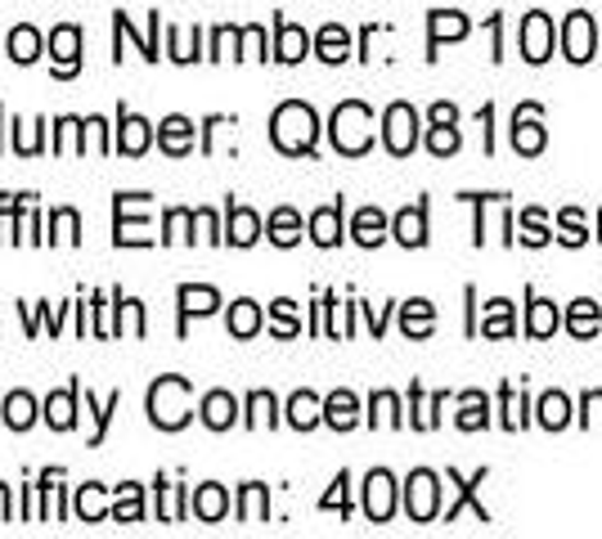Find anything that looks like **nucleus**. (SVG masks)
Here are the masks:
<instances>
[{
	"mask_svg": "<svg viewBox=\"0 0 602 539\" xmlns=\"http://www.w3.org/2000/svg\"><path fill=\"white\" fill-rule=\"evenodd\" d=\"M50 55H55V77H77V68H81V27L77 23H59L50 32Z\"/></svg>",
	"mask_w": 602,
	"mask_h": 539,
	"instance_id": "obj_9",
	"label": "nucleus"
},
{
	"mask_svg": "<svg viewBox=\"0 0 602 539\" xmlns=\"http://www.w3.org/2000/svg\"><path fill=\"white\" fill-rule=\"evenodd\" d=\"M158 144H162V154H171V158L194 154V122L180 117V113L162 117V122H158Z\"/></svg>",
	"mask_w": 602,
	"mask_h": 539,
	"instance_id": "obj_17",
	"label": "nucleus"
},
{
	"mask_svg": "<svg viewBox=\"0 0 602 539\" xmlns=\"http://www.w3.org/2000/svg\"><path fill=\"white\" fill-rule=\"evenodd\" d=\"M428 149H432L436 158L458 154V131H454V126H432V131H428Z\"/></svg>",
	"mask_w": 602,
	"mask_h": 539,
	"instance_id": "obj_53",
	"label": "nucleus"
},
{
	"mask_svg": "<svg viewBox=\"0 0 602 539\" xmlns=\"http://www.w3.org/2000/svg\"><path fill=\"white\" fill-rule=\"evenodd\" d=\"M526 418H522V396H518V391L513 386H503V427L508 431H518Z\"/></svg>",
	"mask_w": 602,
	"mask_h": 539,
	"instance_id": "obj_57",
	"label": "nucleus"
},
{
	"mask_svg": "<svg viewBox=\"0 0 602 539\" xmlns=\"http://www.w3.org/2000/svg\"><path fill=\"white\" fill-rule=\"evenodd\" d=\"M86 409L95 414V436H90V446H104V431H109V418L122 409V391H113V396L104 401V405H95V396L86 391Z\"/></svg>",
	"mask_w": 602,
	"mask_h": 539,
	"instance_id": "obj_47",
	"label": "nucleus"
},
{
	"mask_svg": "<svg viewBox=\"0 0 602 539\" xmlns=\"http://www.w3.org/2000/svg\"><path fill=\"white\" fill-rule=\"evenodd\" d=\"M598 225H602V216H598Z\"/></svg>",
	"mask_w": 602,
	"mask_h": 539,
	"instance_id": "obj_62",
	"label": "nucleus"
},
{
	"mask_svg": "<svg viewBox=\"0 0 602 539\" xmlns=\"http://www.w3.org/2000/svg\"><path fill=\"white\" fill-rule=\"evenodd\" d=\"M383 139H387V149L396 158L413 154V144H419V113H413L409 104H391L387 117H383Z\"/></svg>",
	"mask_w": 602,
	"mask_h": 539,
	"instance_id": "obj_6",
	"label": "nucleus"
},
{
	"mask_svg": "<svg viewBox=\"0 0 602 539\" xmlns=\"http://www.w3.org/2000/svg\"><path fill=\"white\" fill-rule=\"evenodd\" d=\"M306 55H310L306 27H297V23H288V19L274 23V59H280V64H302Z\"/></svg>",
	"mask_w": 602,
	"mask_h": 539,
	"instance_id": "obj_16",
	"label": "nucleus"
},
{
	"mask_svg": "<svg viewBox=\"0 0 602 539\" xmlns=\"http://www.w3.org/2000/svg\"><path fill=\"white\" fill-rule=\"evenodd\" d=\"M41 32L32 27V23H19L10 36H5V59H14V64H36L41 59Z\"/></svg>",
	"mask_w": 602,
	"mask_h": 539,
	"instance_id": "obj_23",
	"label": "nucleus"
},
{
	"mask_svg": "<svg viewBox=\"0 0 602 539\" xmlns=\"http://www.w3.org/2000/svg\"><path fill=\"white\" fill-rule=\"evenodd\" d=\"M558 225H563V243H567V248H580V243L589 238V234H584V216H580L576 207H567Z\"/></svg>",
	"mask_w": 602,
	"mask_h": 539,
	"instance_id": "obj_56",
	"label": "nucleus"
},
{
	"mask_svg": "<svg viewBox=\"0 0 602 539\" xmlns=\"http://www.w3.org/2000/svg\"><path fill=\"white\" fill-rule=\"evenodd\" d=\"M243 423H248V427H274V423H280L270 391H252V396H248V418H243Z\"/></svg>",
	"mask_w": 602,
	"mask_h": 539,
	"instance_id": "obj_49",
	"label": "nucleus"
},
{
	"mask_svg": "<svg viewBox=\"0 0 602 539\" xmlns=\"http://www.w3.org/2000/svg\"><path fill=\"white\" fill-rule=\"evenodd\" d=\"M463 36H468V19L458 10H436L428 19V59H436V50L445 41H463Z\"/></svg>",
	"mask_w": 602,
	"mask_h": 539,
	"instance_id": "obj_18",
	"label": "nucleus"
},
{
	"mask_svg": "<svg viewBox=\"0 0 602 539\" xmlns=\"http://www.w3.org/2000/svg\"><path fill=\"white\" fill-rule=\"evenodd\" d=\"M0 418H5L10 431H27L36 423V401L27 396V391H10V401H5V409H0Z\"/></svg>",
	"mask_w": 602,
	"mask_h": 539,
	"instance_id": "obj_33",
	"label": "nucleus"
},
{
	"mask_svg": "<svg viewBox=\"0 0 602 539\" xmlns=\"http://www.w3.org/2000/svg\"><path fill=\"white\" fill-rule=\"evenodd\" d=\"M270 315H274V337H297V333H302V324H297V302L280 297V302L270 306Z\"/></svg>",
	"mask_w": 602,
	"mask_h": 539,
	"instance_id": "obj_51",
	"label": "nucleus"
},
{
	"mask_svg": "<svg viewBox=\"0 0 602 539\" xmlns=\"http://www.w3.org/2000/svg\"><path fill=\"white\" fill-rule=\"evenodd\" d=\"M400 328H405V337H428V333L436 328V306L423 302V297L405 302V306H400Z\"/></svg>",
	"mask_w": 602,
	"mask_h": 539,
	"instance_id": "obj_27",
	"label": "nucleus"
},
{
	"mask_svg": "<svg viewBox=\"0 0 602 539\" xmlns=\"http://www.w3.org/2000/svg\"><path fill=\"white\" fill-rule=\"evenodd\" d=\"M167 55H171L175 64H194V59H207V55H198V36L190 41V32H184V27H167Z\"/></svg>",
	"mask_w": 602,
	"mask_h": 539,
	"instance_id": "obj_48",
	"label": "nucleus"
},
{
	"mask_svg": "<svg viewBox=\"0 0 602 539\" xmlns=\"http://www.w3.org/2000/svg\"><path fill=\"white\" fill-rule=\"evenodd\" d=\"M391 234H396V243H405V248H423V243H428V207L423 203L405 207L391 221Z\"/></svg>",
	"mask_w": 602,
	"mask_h": 539,
	"instance_id": "obj_20",
	"label": "nucleus"
},
{
	"mask_svg": "<svg viewBox=\"0 0 602 539\" xmlns=\"http://www.w3.org/2000/svg\"><path fill=\"white\" fill-rule=\"evenodd\" d=\"M347 485H351V476H347V472H338L333 490H329V495H323V499H319V508H323V513H329V508H338V513L347 517V513H351V499H347Z\"/></svg>",
	"mask_w": 602,
	"mask_h": 539,
	"instance_id": "obj_55",
	"label": "nucleus"
},
{
	"mask_svg": "<svg viewBox=\"0 0 602 539\" xmlns=\"http://www.w3.org/2000/svg\"><path fill=\"white\" fill-rule=\"evenodd\" d=\"M175 302H180V337H184V328H190L194 315H212L220 306V292L207 288V283H180Z\"/></svg>",
	"mask_w": 602,
	"mask_h": 539,
	"instance_id": "obj_11",
	"label": "nucleus"
},
{
	"mask_svg": "<svg viewBox=\"0 0 602 539\" xmlns=\"http://www.w3.org/2000/svg\"><path fill=\"white\" fill-rule=\"evenodd\" d=\"M490 423V401L481 396V391H463L458 401V427L463 431H481Z\"/></svg>",
	"mask_w": 602,
	"mask_h": 539,
	"instance_id": "obj_35",
	"label": "nucleus"
},
{
	"mask_svg": "<svg viewBox=\"0 0 602 539\" xmlns=\"http://www.w3.org/2000/svg\"><path fill=\"white\" fill-rule=\"evenodd\" d=\"M602 423V391H589V396H584V423Z\"/></svg>",
	"mask_w": 602,
	"mask_h": 539,
	"instance_id": "obj_59",
	"label": "nucleus"
},
{
	"mask_svg": "<svg viewBox=\"0 0 602 539\" xmlns=\"http://www.w3.org/2000/svg\"><path fill=\"white\" fill-rule=\"evenodd\" d=\"M391 513H396V476L387 468H374L364 476V517L391 521Z\"/></svg>",
	"mask_w": 602,
	"mask_h": 539,
	"instance_id": "obj_7",
	"label": "nucleus"
},
{
	"mask_svg": "<svg viewBox=\"0 0 602 539\" xmlns=\"http://www.w3.org/2000/svg\"><path fill=\"white\" fill-rule=\"evenodd\" d=\"M481 333H486V337H513V302H503V297H495V302L486 306Z\"/></svg>",
	"mask_w": 602,
	"mask_h": 539,
	"instance_id": "obj_44",
	"label": "nucleus"
},
{
	"mask_svg": "<svg viewBox=\"0 0 602 539\" xmlns=\"http://www.w3.org/2000/svg\"><path fill=\"white\" fill-rule=\"evenodd\" d=\"M190 401H194V386H190V378H180V373L158 378V382L149 386V423H154V427H162V431H180L184 423L194 418Z\"/></svg>",
	"mask_w": 602,
	"mask_h": 539,
	"instance_id": "obj_2",
	"label": "nucleus"
},
{
	"mask_svg": "<svg viewBox=\"0 0 602 539\" xmlns=\"http://www.w3.org/2000/svg\"><path fill=\"white\" fill-rule=\"evenodd\" d=\"M563 50H567L571 64H589V59H593V50H598V27H593V19H589L584 10H576V14L563 23Z\"/></svg>",
	"mask_w": 602,
	"mask_h": 539,
	"instance_id": "obj_8",
	"label": "nucleus"
},
{
	"mask_svg": "<svg viewBox=\"0 0 602 539\" xmlns=\"http://www.w3.org/2000/svg\"><path fill=\"white\" fill-rule=\"evenodd\" d=\"M270 139H274V149L288 154V158H302V154H315V139H319V117L310 104L302 100H288L274 109L270 117Z\"/></svg>",
	"mask_w": 602,
	"mask_h": 539,
	"instance_id": "obj_1",
	"label": "nucleus"
},
{
	"mask_svg": "<svg viewBox=\"0 0 602 539\" xmlns=\"http://www.w3.org/2000/svg\"><path fill=\"white\" fill-rule=\"evenodd\" d=\"M351 238L360 243V248H378V243L387 238V216L378 207H360L355 221H351Z\"/></svg>",
	"mask_w": 602,
	"mask_h": 539,
	"instance_id": "obj_24",
	"label": "nucleus"
},
{
	"mask_svg": "<svg viewBox=\"0 0 602 539\" xmlns=\"http://www.w3.org/2000/svg\"><path fill=\"white\" fill-rule=\"evenodd\" d=\"M265 234H270L274 248H293V243L302 238V216L293 207H274L270 221H265Z\"/></svg>",
	"mask_w": 602,
	"mask_h": 539,
	"instance_id": "obj_26",
	"label": "nucleus"
},
{
	"mask_svg": "<svg viewBox=\"0 0 602 539\" xmlns=\"http://www.w3.org/2000/svg\"><path fill=\"white\" fill-rule=\"evenodd\" d=\"M154 144V122H145V117H135V113H117V139H113V149L117 154H126V158H140L145 149Z\"/></svg>",
	"mask_w": 602,
	"mask_h": 539,
	"instance_id": "obj_10",
	"label": "nucleus"
},
{
	"mask_svg": "<svg viewBox=\"0 0 602 539\" xmlns=\"http://www.w3.org/2000/svg\"><path fill=\"white\" fill-rule=\"evenodd\" d=\"M450 481H454V485H458V499H454V504H450V508H445V521H454V517H458V508H463V504H473V508H477V521H490V513H486V508H481V504H477V485H481V481H486V468H481V472H477V476H473V481H463V476H458V472H450Z\"/></svg>",
	"mask_w": 602,
	"mask_h": 539,
	"instance_id": "obj_37",
	"label": "nucleus"
},
{
	"mask_svg": "<svg viewBox=\"0 0 602 539\" xmlns=\"http://www.w3.org/2000/svg\"><path fill=\"white\" fill-rule=\"evenodd\" d=\"M239 36H243V27H216L207 59H239Z\"/></svg>",
	"mask_w": 602,
	"mask_h": 539,
	"instance_id": "obj_50",
	"label": "nucleus"
},
{
	"mask_svg": "<svg viewBox=\"0 0 602 539\" xmlns=\"http://www.w3.org/2000/svg\"><path fill=\"white\" fill-rule=\"evenodd\" d=\"M86 135H90V122H77V117H59L55 122V154H86Z\"/></svg>",
	"mask_w": 602,
	"mask_h": 539,
	"instance_id": "obj_39",
	"label": "nucleus"
},
{
	"mask_svg": "<svg viewBox=\"0 0 602 539\" xmlns=\"http://www.w3.org/2000/svg\"><path fill=\"white\" fill-rule=\"evenodd\" d=\"M368 423H374V427H400V401H396V391H378V396L368 401Z\"/></svg>",
	"mask_w": 602,
	"mask_h": 539,
	"instance_id": "obj_46",
	"label": "nucleus"
},
{
	"mask_svg": "<svg viewBox=\"0 0 602 539\" xmlns=\"http://www.w3.org/2000/svg\"><path fill=\"white\" fill-rule=\"evenodd\" d=\"M154 485L162 490V508H158V517H162V521H184V513H190V495H184V485H167L162 476H158Z\"/></svg>",
	"mask_w": 602,
	"mask_h": 539,
	"instance_id": "obj_45",
	"label": "nucleus"
},
{
	"mask_svg": "<svg viewBox=\"0 0 602 539\" xmlns=\"http://www.w3.org/2000/svg\"><path fill=\"white\" fill-rule=\"evenodd\" d=\"M522 243H531V248H544L548 243V229H544V212H522Z\"/></svg>",
	"mask_w": 602,
	"mask_h": 539,
	"instance_id": "obj_54",
	"label": "nucleus"
},
{
	"mask_svg": "<svg viewBox=\"0 0 602 539\" xmlns=\"http://www.w3.org/2000/svg\"><path fill=\"white\" fill-rule=\"evenodd\" d=\"M329 135H333L338 154L360 158V154H368V144H374V113H368V104H360V100H347L333 109Z\"/></svg>",
	"mask_w": 602,
	"mask_h": 539,
	"instance_id": "obj_3",
	"label": "nucleus"
},
{
	"mask_svg": "<svg viewBox=\"0 0 602 539\" xmlns=\"http://www.w3.org/2000/svg\"><path fill=\"white\" fill-rule=\"evenodd\" d=\"M310 238L319 243V248H338L342 243V199L310 212Z\"/></svg>",
	"mask_w": 602,
	"mask_h": 539,
	"instance_id": "obj_21",
	"label": "nucleus"
},
{
	"mask_svg": "<svg viewBox=\"0 0 602 539\" xmlns=\"http://www.w3.org/2000/svg\"><path fill=\"white\" fill-rule=\"evenodd\" d=\"M513 149H518L522 158L544 154V126H539V109H535V104L518 109V117H513Z\"/></svg>",
	"mask_w": 602,
	"mask_h": 539,
	"instance_id": "obj_14",
	"label": "nucleus"
},
{
	"mask_svg": "<svg viewBox=\"0 0 602 539\" xmlns=\"http://www.w3.org/2000/svg\"><path fill=\"white\" fill-rule=\"evenodd\" d=\"M553 55V23H548V14H526V23H522V59H531V64H544Z\"/></svg>",
	"mask_w": 602,
	"mask_h": 539,
	"instance_id": "obj_13",
	"label": "nucleus"
},
{
	"mask_svg": "<svg viewBox=\"0 0 602 539\" xmlns=\"http://www.w3.org/2000/svg\"><path fill=\"white\" fill-rule=\"evenodd\" d=\"M50 243H68V248L81 243V216L72 207H55L50 212Z\"/></svg>",
	"mask_w": 602,
	"mask_h": 539,
	"instance_id": "obj_42",
	"label": "nucleus"
},
{
	"mask_svg": "<svg viewBox=\"0 0 602 539\" xmlns=\"http://www.w3.org/2000/svg\"><path fill=\"white\" fill-rule=\"evenodd\" d=\"M77 396H81V382H68L64 391H50V396H45L41 418L50 423L55 431H72L77 427Z\"/></svg>",
	"mask_w": 602,
	"mask_h": 539,
	"instance_id": "obj_12",
	"label": "nucleus"
},
{
	"mask_svg": "<svg viewBox=\"0 0 602 539\" xmlns=\"http://www.w3.org/2000/svg\"><path fill=\"white\" fill-rule=\"evenodd\" d=\"M405 513H409V521H436V513H441V481H436V472H428V468L409 472V481H405Z\"/></svg>",
	"mask_w": 602,
	"mask_h": 539,
	"instance_id": "obj_4",
	"label": "nucleus"
},
{
	"mask_svg": "<svg viewBox=\"0 0 602 539\" xmlns=\"http://www.w3.org/2000/svg\"><path fill=\"white\" fill-rule=\"evenodd\" d=\"M270 517V490L261 485V481H248L243 490H239V521H265Z\"/></svg>",
	"mask_w": 602,
	"mask_h": 539,
	"instance_id": "obj_31",
	"label": "nucleus"
},
{
	"mask_svg": "<svg viewBox=\"0 0 602 539\" xmlns=\"http://www.w3.org/2000/svg\"><path fill=\"white\" fill-rule=\"evenodd\" d=\"M77 517L81 521H104L109 517V504H104V485L100 481H86L81 490H77Z\"/></svg>",
	"mask_w": 602,
	"mask_h": 539,
	"instance_id": "obj_38",
	"label": "nucleus"
},
{
	"mask_svg": "<svg viewBox=\"0 0 602 539\" xmlns=\"http://www.w3.org/2000/svg\"><path fill=\"white\" fill-rule=\"evenodd\" d=\"M190 508H194V517H198V521H220V517L229 513V495H225V485H216V481L198 485L194 495H190Z\"/></svg>",
	"mask_w": 602,
	"mask_h": 539,
	"instance_id": "obj_22",
	"label": "nucleus"
},
{
	"mask_svg": "<svg viewBox=\"0 0 602 539\" xmlns=\"http://www.w3.org/2000/svg\"><path fill=\"white\" fill-rule=\"evenodd\" d=\"M239 59H265V27H261V23L243 27V36H239Z\"/></svg>",
	"mask_w": 602,
	"mask_h": 539,
	"instance_id": "obj_52",
	"label": "nucleus"
},
{
	"mask_svg": "<svg viewBox=\"0 0 602 539\" xmlns=\"http://www.w3.org/2000/svg\"><path fill=\"white\" fill-rule=\"evenodd\" d=\"M135 203H140V193H117L113 199V243L117 248H149L154 234H149V221L145 216H130Z\"/></svg>",
	"mask_w": 602,
	"mask_h": 539,
	"instance_id": "obj_5",
	"label": "nucleus"
},
{
	"mask_svg": "<svg viewBox=\"0 0 602 539\" xmlns=\"http://www.w3.org/2000/svg\"><path fill=\"white\" fill-rule=\"evenodd\" d=\"M315 55H319L323 64H342V59L351 55V32H347L342 23L319 27V36H315Z\"/></svg>",
	"mask_w": 602,
	"mask_h": 539,
	"instance_id": "obj_25",
	"label": "nucleus"
},
{
	"mask_svg": "<svg viewBox=\"0 0 602 539\" xmlns=\"http://www.w3.org/2000/svg\"><path fill=\"white\" fill-rule=\"evenodd\" d=\"M558 324H563L558 306L544 302V297L531 302V311H526V333H531V337H553V333H558Z\"/></svg>",
	"mask_w": 602,
	"mask_h": 539,
	"instance_id": "obj_40",
	"label": "nucleus"
},
{
	"mask_svg": "<svg viewBox=\"0 0 602 539\" xmlns=\"http://www.w3.org/2000/svg\"><path fill=\"white\" fill-rule=\"evenodd\" d=\"M288 423H293L297 431L319 427V423H323V401L315 396V391H297V396L288 401Z\"/></svg>",
	"mask_w": 602,
	"mask_h": 539,
	"instance_id": "obj_29",
	"label": "nucleus"
},
{
	"mask_svg": "<svg viewBox=\"0 0 602 539\" xmlns=\"http://www.w3.org/2000/svg\"><path fill=\"white\" fill-rule=\"evenodd\" d=\"M113 521H145V490L135 485V481H122V485H117Z\"/></svg>",
	"mask_w": 602,
	"mask_h": 539,
	"instance_id": "obj_32",
	"label": "nucleus"
},
{
	"mask_svg": "<svg viewBox=\"0 0 602 539\" xmlns=\"http://www.w3.org/2000/svg\"><path fill=\"white\" fill-rule=\"evenodd\" d=\"M257 333H261V306H257L252 297H239L235 306H229V337L248 341V337H257Z\"/></svg>",
	"mask_w": 602,
	"mask_h": 539,
	"instance_id": "obj_30",
	"label": "nucleus"
},
{
	"mask_svg": "<svg viewBox=\"0 0 602 539\" xmlns=\"http://www.w3.org/2000/svg\"><path fill=\"white\" fill-rule=\"evenodd\" d=\"M428 117H432V126H450L458 113H454V104H432V113H428Z\"/></svg>",
	"mask_w": 602,
	"mask_h": 539,
	"instance_id": "obj_60",
	"label": "nucleus"
},
{
	"mask_svg": "<svg viewBox=\"0 0 602 539\" xmlns=\"http://www.w3.org/2000/svg\"><path fill=\"white\" fill-rule=\"evenodd\" d=\"M198 414H203V423H207L212 431H225V427L239 423V401L229 396V391H207L203 405H198Z\"/></svg>",
	"mask_w": 602,
	"mask_h": 539,
	"instance_id": "obj_19",
	"label": "nucleus"
},
{
	"mask_svg": "<svg viewBox=\"0 0 602 539\" xmlns=\"http://www.w3.org/2000/svg\"><path fill=\"white\" fill-rule=\"evenodd\" d=\"M198 221H194V212L190 207H171L167 216H162V243H194V229Z\"/></svg>",
	"mask_w": 602,
	"mask_h": 539,
	"instance_id": "obj_43",
	"label": "nucleus"
},
{
	"mask_svg": "<svg viewBox=\"0 0 602 539\" xmlns=\"http://www.w3.org/2000/svg\"><path fill=\"white\" fill-rule=\"evenodd\" d=\"M567 423H571V401L563 396V391H544L539 396V427L563 431Z\"/></svg>",
	"mask_w": 602,
	"mask_h": 539,
	"instance_id": "obj_36",
	"label": "nucleus"
},
{
	"mask_svg": "<svg viewBox=\"0 0 602 539\" xmlns=\"http://www.w3.org/2000/svg\"><path fill=\"white\" fill-rule=\"evenodd\" d=\"M194 221H198V229H203V238H207V243H225V229H220V221H216V212H207V207H198V212H194Z\"/></svg>",
	"mask_w": 602,
	"mask_h": 539,
	"instance_id": "obj_58",
	"label": "nucleus"
},
{
	"mask_svg": "<svg viewBox=\"0 0 602 539\" xmlns=\"http://www.w3.org/2000/svg\"><path fill=\"white\" fill-rule=\"evenodd\" d=\"M445 405V396H432V401H423V386L413 382L409 386V423L419 427V431H432L436 427V409Z\"/></svg>",
	"mask_w": 602,
	"mask_h": 539,
	"instance_id": "obj_34",
	"label": "nucleus"
},
{
	"mask_svg": "<svg viewBox=\"0 0 602 539\" xmlns=\"http://www.w3.org/2000/svg\"><path fill=\"white\" fill-rule=\"evenodd\" d=\"M323 423L338 427V431H351L360 423V401L351 396V391H333V396L323 401Z\"/></svg>",
	"mask_w": 602,
	"mask_h": 539,
	"instance_id": "obj_28",
	"label": "nucleus"
},
{
	"mask_svg": "<svg viewBox=\"0 0 602 539\" xmlns=\"http://www.w3.org/2000/svg\"><path fill=\"white\" fill-rule=\"evenodd\" d=\"M0 521H10V485H0Z\"/></svg>",
	"mask_w": 602,
	"mask_h": 539,
	"instance_id": "obj_61",
	"label": "nucleus"
},
{
	"mask_svg": "<svg viewBox=\"0 0 602 539\" xmlns=\"http://www.w3.org/2000/svg\"><path fill=\"white\" fill-rule=\"evenodd\" d=\"M257 238H261V216L252 207L229 203L225 207V243H235V248H252Z\"/></svg>",
	"mask_w": 602,
	"mask_h": 539,
	"instance_id": "obj_15",
	"label": "nucleus"
},
{
	"mask_svg": "<svg viewBox=\"0 0 602 539\" xmlns=\"http://www.w3.org/2000/svg\"><path fill=\"white\" fill-rule=\"evenodd\" d=\"M598 324H602L598 302H589V297L571 302V311H567V328H571L576 337H593V333H598Z\"/></svg>",
	"mask_w": 602,
	"mask_h": 539,
	"instance_id": "obj_41",
	"label": "nucleus"
}]
</instances>
